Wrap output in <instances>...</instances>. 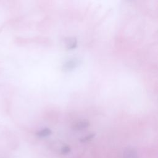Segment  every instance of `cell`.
<instances>
[{
	"label": "cell",
	"instance_id": "1",
	"mask_svg": "<svg viewBox=\"0 0 158 158\" xmlns=\"http://www.w3.org/2000/svg\"><path fill=\"white\" fill-rule=\"evenodd\" d=\"M80 60L76 58L71 59L67 60L62 66V69L64 71H69L73 70L80 65Z\"/></svg>",
	"mask_w": 158,
	"mask_h": 158
},
{
	"label": "cell",
	"instance_id": "2",
	"mask_svg": "<svg viewBox=\"0 0 158 158\" xmlns=\"http://www.w3.org/2000/svg\"><path fill=\"white\" fill-rule=\"evenodd\" d=\"M123 158H138L136 151L133 148H127L124 151Z\"/></svg>",
	"mask_w": 158,
	"mask_h": 158
},
{
	"label": "cell",
	"instance_id": "3",
	"mask_svg": "<svg viewBox=\"0 0 158 158\" xmlns=\"http://www.w3.org/2000/svg\"><path fill=\"white\" fill-rule=\"evenodd\" d=\"M77 40L75 38H68L66 40V46L68 50L73 49L77 47Z\"/></svg>",
	"mask_w": 158,
	"mask_h": 158
},
{
	"label": "cell",
	"instance_id": "4",
	"mask_svg": "<svg viewBox=\"0 0 158 158\" xmlns=\"http://www.w3.org/2000/svg\"><path fill=\"white\" fill-rule=\"evenodd\" d=\"M89 125V123L88 121H80L76 123L73 126V128L74 130H81L87 128Z\"/></svg>",
	"mask_w": 158,
	"mask_h": 158
},
{
	"label": "cell",
	"instance_id": "5",
	"mask_svg": "<svg viewBox=\"0 0 158 158\" xmlns=\"http://www.w3.org/2000/svg\"><path fill=\"white\" fill-rule=\"evenodd\" d=\"M52 133V131L51 129L48 128H44L42 130H41L40 131H38L36 133V135L39 137L43 138V137H46L49 135H50Z\"/></svg>",
	"mask_w": 158,
	"mask_h": 158
},
{
	"label": "cell",
	"instance_id": "6",
	"mask_svg": "<svg viewBox=\"0 0 158 158\" xmlns=\"http://www.w3.org/2000/svg\"><path fill=\"white\" fill-rule=\"evenodd\" d=\"M94 136H95V134H94V133H91V134H89V135H86V136L83 137L82 138H81V139H80V142H81V143L87 142V141L91 140L92 138H93Z\"/></svg>",
	"mask_w": 158,
	"mask_h": 158
},
{
	"label": "cell",
	"instance_id": "7",
	"mask_svg": "<svg viewBox=\"0 0 158 158\" xmlns=\"http://www.w3.org/2000/svg\"><path fill=\"white\" fill-rule=\"evenodd\" d=\"M70 151V148L68 145H64L62 147L60 152L62 154H68Z\"/></svg>",
	"mask_w": 158,
	"mask_h": 158
}]
</instances>
